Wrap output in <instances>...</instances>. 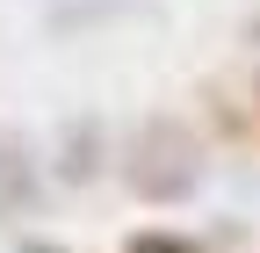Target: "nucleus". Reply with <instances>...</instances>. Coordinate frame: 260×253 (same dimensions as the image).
I'll use <instances>...</instances> for the list:
<instances>
[{"label": "nucleus", "mask_w": 260, "mask_h": 253, "mask_svg": "<svg viewBox=\"0 0 260 253\" xmlns=\"http://www.w3.org/2000/svg\"><path fill=\"white\" fill-rule=\"evenodd\" d=\"M130 253H195V246L174 239V232H145V239H130Z\"/></svg>", "instance_id": "f257e3e1"}, {"label": "nucleus", "mask_w": 260, "mask_h": 253, "mask_svg": "<svg viewBox=\"0 0 260 253\" xmlns=\"http://www.w3.org/2000/svg\"><path fill=\"white\" fill-rule=\"evenodd\" d=\"M22 253H58V246H22Z\"/></svg>", "instance_id": "f03ea898"}]
</instances>
